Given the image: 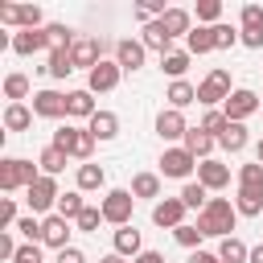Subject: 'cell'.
<instances>
[{
	"label": "cell",
	"instance_id": "45",
	"mask_svg": "<svg viewBox=\"0 0 263 263\" xmlns=\"http://www.w3.org/2000/svg\"><path fill=\"white\" fill-rule=\"evenodd\" d=\"M21 29H41V8L37 4H25L21 8Z\"/></svg>",
	"mask_w": 263,
	"mask_h": 263
},
{
	"label": "cell",
	"instance_id": "43",
	"mask_svg": "<svg viewBox=\"0 0 263 263\" xmlns=\"http://www.w3.org/2000/svg\"><path fill=\"white\" fill-rule=\"evenodd\" d=\"M214 41H218V49H230V45L238 41V29H230V25H214Z\"/></svg>",
	"mask_w": 263,
	"mask_h": 263
},
{
	"label": "cell",
	"instance_id": "50",
	"mask_svg": "<svg viewBox=\"0 0 263 263\" xmlns=\"http://www.w3.org/2000/svg\"><path fill=\"white\" fill-rule=\"evenodd\" d=\"M16 251H21V247L12 242V234H8V230H0V259H16Z\"/></svg>",
	"mask_w": 263,
	"mask_h": 263
},
{
	"label": "cell",
	"instance_id": "5",
	"mask_svg": "<svg viewBox=\"0 0 263 263\" xmlns=\"http://www.w3.org/2000/svg\"><path fill=\"white\" fill-rule=\"evenodd\" d=\"M132 205H136V197H132V189H111L107 197H103V222H115V226H132Z\"/></svg>",
	"mask_w": 263,
	"mask_h": 263
},
{
	"label": "cell",
	"instance_id": "21",
	"mask_svg": "<svg viewBox=\"0 0 263 263\" xmlns=\"http://www.w3.org/2000/svg\"><path fill=\"white\" fill-rule=\"evenodd\" d=\"M185 49H189V53H210V49H218V41H214V25H197V29L185 37Z\"/></svg>",
	"mask_w": 263,
	"mask_h": 263
},
{
	"label": "cell",
	"instance_id": "25",
	"mask_svg": "<svg viewBox=\"0 0 263 263\" xmlns=\"http://www.w3.org/2000/svg\"><path fill=\"white\" fill-rule=\"evenodd\" d=\"M160 29H164L168 37H181V33L189 37V33H193V29H189V12H185V8H168V12L160 16Z\"/></svg>",
	"mask_w": 263,
	"mask_h": 263
},
{
	"label": "cell",
	"instance_id": "2",
	"mask_svg": "<svg viewBox=\"0 0 263 263\" xmlns=\"http://www.w3.org/2000/svg\"><path fill=\"white\" fill-rule=\"evenodd\" d=\"M53 148H62L66 156L90 160V152H95V136H90V127H74V123H62V127L53 132Z\"/></svg>",
	"mask_w": 263,
	"mask_h": 263
},
{
	"label": "cell",
	"instance_id": "4",
	"mask_svg": "<svg viewBox=\"0 0 263 263\" xmlns=\"http://www.w3.org/2000/svg\"><path fill=\"white\" fill-rule=\"evenodd\" d=\"M230 99V74L218 66V70H210L201 82H197V103H205L210 111L218 107V103H226Z\"/></svg>",
	"mask_w": 263,
	"mask_h": 263
},
{
	"label": "cell",
	"instance_id": "41",
	"mask_svg": "<svg viewBox=\"0 0 263 263\" xmlns=\"http://www.w3.org/2000/svg\"><path fill=\"white\" fill-rule=\"evenodd\" d=\"M99 222H103V210H95V205H86V210L74 218V226H78V230H99Z\"/></svg>",
	"mask_w": 263,
	"mask_h": 263
},
{
	"label": "cell",
	"instance_id": "28",
	"mask_svg": "<svg viewBox=\"0 0 263 263\" xmlns=\"http://www.w3.org/2000/svg\"><path fill=\"white\" fill-rule=\"evenodd\" d=\"M37 164H41V173H45V177H58V173L66 168V152L49 144V148H41V156H37Z\"/></svg>",
	"mask_w": 263,
	"mask_h": 263
},
{
	"label": "cell",
	"instance_id": "6",
	"mask_svg": "<svg viewBox=\"0 0 263 263\" xmlns=\"http://www.w3.org/2000/svg\"><path fill=\"white\" fill-rule=\"evenodd\" d=\"M58 197H62V193H58V181H53V177H45V173L25 189V201H29V210H33V214L53 210V205H58Z\"/></svg>",
	"mask_w": 263,
	"mask_h": 263
},
{
	"label": "cell",
	"instance_id": "8",
	"mask_svg": "<svg viewBox=\"0 0 263 263\" xmlns=\"http://www.w3.org/2000/svg\"><path fill=\"white\" fill-rule=\"evenodd\" d=\"M119 74H123L119 62H99V66L86 74V90H90V95H107V90L119 86Z\"/></svg>",
	"mask_w": 263,
	"mask_h": 263
},
{
	"label": "cell",
	"instance_id": "34",
	"mask_svg": "<svg viewBox=\"0 0 263 263\" xmlns=\"http://www.w3.org/2000/svg\"><path fill=\"white\" fill-rule=\"evenodd\" d=\"M53 78H66L70 70H74V58H70V49H49V66H45Z\"/></svg>",
	"mask_w": 263,
	"mask_h": 263
},
{
	"label": "cell",
	"instance_id": "35",
	"mask_svg": "<svg viewBox=\"0 0 263 263\" xmlns=\"http://www.w3.org/2000/svg\"><path fill=\"white\" fill-rule=\"evenodd\" d=\"M107 173L99 164H78V189H103Z\"/></svg>",
	"mask_w": 263,
	"mask_h": 263
},
{
	"label": "cell",
	"instance_id": "19",
	"mask_svg": "<svg viewBox=\"0 0 263 263\" xmlns=\"http://www.w3.org/2000/svg\"><path fill=\"white\" fill-rule=\"evenodd\" d=\"M214 144H218V140H214L210 132H201V127H189V132H185V144H181V148H185V152H193V156H201V160H210Z\"/></svg>",
	"mask_w": 263,
	"mask_h": 263
},
{
	"label": "cell",
	"instance_id": "51",
	"mask_svg": "<svg viewBox=\"0 0 263 263\" xmlns=\"http://www.w3.org/2000/svg\"><path fill=\"white\" fill-rule=\"evenodd\" d=\"M0 25H21V8L16 4H0Z\"/></svg>",
	"mask_w": 263,
	"mask_h": 263
},
{
	"label": "cell",
	"instance_id": "1",
	"mask_svg": "<svg viewBox=\"0 0 263 263\" xmlns=\"http://www.w3.org/2000/svg\"><path fill=\"white\" fill-rule=\"evenodd\" d=\"M234 218H238V210H234L226 197H210V205L197 214V230H201V234H214V238H230Z\"/></svg>",
	"mask_w": 263,
	"mask_h": 263
},
{
	"label": "cell",
	"instance_id": "48",
	"mask_svg": "<svg viewBox=\"0 0 263 263\" xmlns=\"http://www.w3.org/2000/svg\"><path fill=\"white\" fill-rule=\"evenodd\" d=\"M238 41L251 45V49H263V25L259 29H238Z\"/></svg>",
	"mask_w": 263,
	"mask_h": 263
},
{
	"label": "cell",
	"instance_id": "49",
	"mask_svg": "<svg viewBox=\"0 0 263 263\" xmlns=\"http://www.w3.org/2000/svg\"><path fill=\"white\" fill-rule=\"evenodd\" d=\"M12 263H41V251H37V242H25L21 251H16V259Z\"/></svg>",
	"mask_w": 263,
	"mask_h": 263
},
{
	"label": "cell",
	"instance_id": "40",
	"mask_svg": "<svg viewBox=\"0 0 263 263\" xmlns=\"http://www.w3.org/2000/svg\"><path fill=\"white\" fill-rule=\"evenodd\" d=\"M173 238H177L181 247H189V251H197V242H201L205 234H201L197 226H177V230H173Z\"/></svg>",
	"mask_w": 263,
	"mask_h": 263
},
{
	"label": "cell",
	"instance_id": "22",
	"mask_svg": "<svg viewBox=\"0 0 263 263\" xmlns=\"http://www.w3.org/2000/svg\"><path fill=\"white\" fill-rule=\"evenodd\" d=\"M164 99H168V107H173V111H181V107H189V103H197V86H189L185 78H181V82H168V90H164Z\"/></svg>",
	"mask_w": 263,
	"mask_h": 263
},
{
	"label": "cell",
	"instance_id": "24",
	"mask_svg": "<svg viewBox=\"0 0 263 263\" xmlns=\"http://www.w3.org/2000/svg\"><path fill=\"white\" fill-rule=\"evenodd\" d=\"M115 255H123V259H136L140 255V230L136 226H119L115 230Z\"/></svg>",
	"mask_w": 263,
	"mask_h": 263
},
{
	"label": "cell",
	"instance_id": "26",
	"mask_svg": "<svg viewBox=\"0 0 263 263\" xmlns=\"http://www.w3.org/2000/svg\"><path fill=\"white\" fill-rule=\"evenodd\" d=\"M160 70H164L173 82H181V78H185V70H189V49H173L168 58H160Z\"/></svg>",
	"mask_w": 263,
	"mask_h": 263
},
{
	"label": "cell",
	"instance_id": "55",
	"mask_svg": "<svg viewBox=\"0 0 263 263\" xmlns=\"http://www.w3.org/2000/svg\"><path fill=\"white\" fill-rule=\"evenodd\" d=\"M99 263H127V259H123V255H115V251H111V255H103V259H99Z\"/></svg>",
	"mask_w": 263,
	"mask_h": 263
},
{
	"label": "cell",
	"instance_id": "11",
	"mask_svg": "<svg viewBox=\"0 0 263 263\" xmlns=\"http://www.w3.org/2000/svg\"><path fill=\"white\" fill-rule=\"evenodd\" d=\"M41 242L53 247V251H66V247H70V222H66L62 214H49V218L41 222Z\"/></svg>",
	"mask_w": 263,
	"mask_h": 263
},
{
	"label": "cell",
	"instance_id": "18",
	"mask_svg": "<svg viewBox=\"0 0 263 263\" xmlns=\"http://www.w3.org/2000/svg\"><path fill=\"white\" fill-rule=\"evenodd\" d=\"M115 62H119V70H140L144 66V41H119Z\"/></svg>",
	"mask_w": 263,
	"mask_h": 263
},
{
	"label": "cell",
	"instance_id": "3",
	"mask_svg": "<svg viewBox=\"0 0 263 263\" xmlns=\"http://www.w3.org/2000/svg\"><path fill=\"white\" fill-rule=\"evenodd\" d=\"M37 177H41V173H37L33 160H21V156L0 160V189H4V193H12V189H29Z\"/></svg>",
	"mask_w": 263,
	"mask_h": 263
},
{
	"label": "cell",
	"instance_id": "32",
	"mask_svg": "<svg viewBox=\"0 0 263 263\" xmlns=\"http://www.w3.org/2000/svg\"><path fill=\"white\" fill-rule=\"evenodd\" d=\"M218 144H222L226 152H242V148H247V127H242V123H226V132L218 136Z\"/></svg>",
	"mask_w": 263,
	"mask_h": 263
},
{
	"label": "cell",
	"instance_id": "9",
	"mask_svg": "<svg viewBox=\"0 0 263 263\" xmlns=\"http://www.w3.org/2000/svg\"><path fill=\"white\" fill-rule=\"evenodd\" d=\"M197 168V156L193 152H185V148H164V156H160V173L164 177H189Z\"/></svg>",
	"mask_w": 263,
	"mask_h": 263
},
{
	"label": "cell",
	"instance_id": "39",
	"mask_svg": "<svg viewBox=\"0 0 263 263\" xmlns=\"http://www.w3.org/2000/svg\"><path fill=\"white\" fill-rule=\"evenodd\" d=\"M226 123H230V119H226V111H218V107H214V111H205V119H201V132H210V136L218 140V136L226 132Z\"/></svg>",
	"mask_w": 263,
	"mask_h": 263
},
{
	"label": "cell",
	"instance_id": "54",
	"mask_svg": "<svg viewBox=\"0 0 263 263\" xmlns=\"http://www.w3.org/2000/svg\"><path fill=\"white\" fill-rule=\"evenodd\" d=\"M189 263H222V259H218V255H210V251H193V255H189Z\"/></svg>",
	"mask_w": 263,
	"mask_h": 263
},
{
	"label": "cell",
	"instance_id": "57",
	"mask_svg": "<svg viewBox=\"0 0 263 263\" xmlns=\"http://www.w3.org/2000/svg\"><path fill=\"white\" fill-rule=\"evenodd\" d=\"M255 160H259V164H263V140H259V144H255Z\"/></svg>",
	"mask_w": 263,
	"mask_h": 263
},
{
	"label": "cell",
	"instance_id": "14",
	"mask_svg": "<svg viewBox=\"0 0 263 263\" xmlns=\"http://www.w3.org/2000/svg\"><path fill=\"white\" fill-rule=\"evenodd\" d=\"M41 49H49V41H45V29H21V33L12 37V53H21V58H29V53H41Z\"/></svg>",
	"mask_w": 263,
	"mask_h": 263
},
{
	"label": "cell",
	"instance_id": "10",
	"mask_svg": "<svg viewBox=\"0 0 263 263\" xmlns=\"http://www.w3.org/2000/svg\"><path fill=\"white\" fill-rule=\"evenodd\" d=\"M70 58H74V70H86V74H90V70L103 62V41H95V37H82V41H74Z\"/></svg>",
	"mask_w": 263,
	"mask_h": 263
},
{
	"label": "cell",
	"instance_id": "42",
	"mask_svg": "<svg viewBox=\"0 0 263 263\" xmlns=\"http://www.w3.org/2000/svg\"><path fill=\"white\" fill-rule=\"evenodd\" d=\"M238 21H242V29H259V25H263V8H259V4H242Z\"/></svg>",
	"mask_w": 263,
	"mask_h": 263
},
{
	"label": "cell",
	"instance_id": "36",
	"mask_svg": "<svg viewBox=\"0 0 263 263\" xmlns=\"http://www.w3.org/2000/svg\"><path fill=\"white\" fill-rule=\"evenodd\" d=\"M82 210H86V205H82V193H78V189H74V193H62V197H58V214H62L66 222H74V218H78Z\"/></svg>",
	"mask_w": 263,
	"mask_h": 263
},
{
	"label": "cell",
	"instance_id": "30",
	"mask_svg": "<svg viewBox=\"0 0 263 263\" xmlns=\"http://www.w3.org/2000/svg\"><path fill=\"white\" fill-rule=\"evenodd\" d=\"M205 193H210V189H205L201 181H189V185L181 189V201H185V210H197V214H201V210L210 205V197H205Z\"/></svg>",
	"mask_w": 263,
	"mask_h": 263
},
{
	"label": "cell",
	"instance_id": "15",
	"mask_svg": "<svg viewBox=\"0 0 263 263\" xmlns=\"http://www.w3.org/2000/svg\"><path fill=\"white\" fill-rule=\"evenodd\" d=\"M156 132H160V140H185V132H189V123H185V115L181 111H160L156 115Z\"/></svg>",
	"mask_w": 263,
	"mask_h": 263
},
{
	"label": "cell",
	"instance_id": "37",
	"mask_svg": "<svg viewBox=\"0 0 263 263\" xmlns=\"http://www.w3.org/2000/svg\"><path fill=\"white\" fill-rule=\"evenodd\" d=\"M234 210H238V214H247V218H255V214H263V193H251V189H238V201H234Z\"/></svg>",
	"mask_w": 263,
	"mask_h": 263
},
{
	"label": "cell",
	"instance_id": "44",
	"mask_svg": "<svg viewBox=\"0 0 263 263\" xmlns=\"http://www.w3.org/2000/svg\"><path fill=\"white\" fill-rule=\"evenodd\" d=\"M218 16H222V4H218V0H201V4H197V21H210V25H214Z\"/></svg>",
	"mask_w": 263,
	"mask_h": 263
},
{
	"label": "cell",
	"instance_id": "23",
	"mask_svg": "<svg viewBox=\"0 0 263 263\" xmlns=\"http://www.w3.org/2000/svg\"><path fill=\"white\" fill-rule=\"evenodd\" d=\"M66 115H74V119H90V115H95V99H90V90H70V95H66Z\"/></svg>",
	"mask_w": 263,
	"mask_h": 263
},
{
	"label": "cell",
	"instance_id": "47",
	"mask_svg": "<svg viewBox=\"0 0 263 263\" xmlns=\"http://www.w3.org/2000/svg\"><path fill=\"white\" fill-rule=\"evenodd\" d=\"M16 230H21L29 242H37V238H41V222H37L33 214H29V218H21V222H16Z\"/></svg>",
	"mask_w": 263,
	"mask_h": 263
},
{
	"label": "cell",
	"instance_id": "31",
	"mask_svg": "<svg viewBox=\"0 0 263 263\" xmlns=\"http://www.w3.org/2000/svg\"><path fill=\"white\" fill-rule=\"evenodd\" d=\"M218 259L222 263H242V259H251V251H247V242L242 238H222V247H218Z\"/></svg>",
	"mask_w": 263,
	"mask_h": 263
},
{
	"label": "cell",
	"instance_id": "20",
	"mask_svg": "<svg viewBox=\"0 0 263 263\" xmlns=\"http://www.w3.org/2000/svg\"><path fill=\"white\" fill-rule=\"evenodd\" d=\"M115 132H119V115L115 111H95L90 115V136L95 140H115Z\"/></svg>",
	"mask_w": 263,
	"mask_h": 263
},
{
	"label": "cell",
	"instance_id": "33",
	"mask_svg": "<svg viewBox=\"0 0 263 263\" xmlns=\"http://www.w3.org/2000/svg\"><path fill=\"white\" fill-rule=\"evenodd\" d=\"M238 189H251V193H263V164H242L238 168Z\"/></svg>",
	"mask_w": 263,
	"mask_h": 263
},
{
	"label": "cell",
	"instance_id": "38",
	"mask_svg": "<svg viewBox=\"0 0 263 263\" xmlns=\"http://www.w3.org/2000/svg\"><path fill=\"white\" fill-rule=\"evenodd\" d=\"M4 95H8L12 103H21V99L29 95V78H25V74H8V78H4Z\"/></svg>",
	"mask_w": 263,
	"mask_h": 263
},
{
	"label": "cell",
	"instance_id": "56",
	"mask_svg": "<svg viewBox=\"0 0 263 263\" xmlns=\"http://www.w3.org/2000/svg\"><path fill=\"white\" fill-rule=\"evenodd\" d=\"M251 263H263V242H259V247L251 251Z\"/></svg>",
	"mask_w": 263,
	"mask_h": 263
},
{
	"label": "cell",
	"instance_id": "17",
	"mask_svg": "<svg viewBox=\"0 0 263 263\" xmlns=\"http://www.w3.org/2000/svg\"><path fill=\"white\" fill-rule=\"evenodd\" d=\"M144 49H156L160 58L173 53V37L160 29V21H148V25H144Z\"/></svg>",
	"mask_w": 263,
	"mask_h": 263
},
{
	"label": "cell",
	"instance_id": "52",
	"mask_svg": "<svg viewBox=\"0 0 263 263\" xmlns=\"http://www.w3.org/2000/svg\"><path fill=\"white\" fill-rule=\"evenodd\" d=\"M58 263H86V255L78 247H66V251H58Z\"/></svg>",
	"mask_w": 263,
	"mask_h": 263
},
{
	"label": "cell",
	"instance_id": "13",
	"mask_svg": "<svg viewBox=\"0 0 263 263\" xmlns=\"http://www.w3.org/2000/svg\"><path fill=\"white\" fill-rule=\"evenodd\" d=\"M33 115H41V119H62V115H66V95H58V90H37V95H33Z\"/></svg>",
	"mask_w": 263,
	"mask_h": 263
},
{
	"label": "cell",
	"instance_id": "46",
	"mask_svg": "<svg viewBox=\"0 0 263 263\" xmlns=\"http://www.w3.org/2000/svg\"><path fill=\"white\" fill-rule=\"evenodd\" d=\"M0 230H16V201L4 197V210H0Z\"/></svg>",
	"mask_w": 263,
	"mask_h": 263
},
{
	"label": "cell",
	"instance_id": "7",
	"mask_svg": "<svg viewBox=\"0 0 263 263\" xmlns=\"http://www.w3.org/2000/svg\"><path fill=\"white\" fill-rule=\"evenodd\" d=\"M263 103H259V95L255 90H247V86H238V90H230V99L222 103V111H226V119L230 123H242L247 115H255Z\"/></svg>",
	"mask_w": 263,
	"mask_h": 263
},
{
	"label": "cell",
	"instance_id": "16",
	"mask_svg": "<svg viewBox=\"0 0 263 263\" xmlns=\"http://www.w3.org/2000/svg\"><path fill=\"white\" fill-rule=\"evenodd\" d=\"M197 181H201L205 189H226V185H230V168H226L222 160H201V164H197Z\"/></svg>",
	"mask_w": 263,
	"mask_h": 263
},
{
	"label": "cell",
	"instance_id": "12",
	"mask_svg": "<svg viewBox=\"0 0 263 263\" xmlns=\"http://www.w3.org/2000/svg\"><path fill=\"white\" fill-rule=\"evenodd\" d=\"M181 218H185V201H181V197H164V201H156V205H152V222H156V226L177 230V226H185Z\"/></svg>",
	"mask_w": 263,
	"mask_h": 263
},
{
	"label": "cell",
	"instance_id": "27",
	"mask_svg": "<svg viewBox=\"0 0 263 263\" xmlns=\"http://www.w3.org/2000/svg\"><path fill=\"white\" fill-rule=\"evenodd\" d=\"M29 123H33V111H29L25 103H8V107H4V127H8V132H25Z\"/></svg>",
	"mask_w": 263,
	"mask_h": 263
},
{
	"label": "cell",
	"instance_id": "29",
	"mask_svg": "<svg viewBox=\"0 0 263 263\" xmlns=\"http://www.w3.org/2000/svg\"><path fill=\"white\" fill-rule=\"evenodd\" d=\"M132 197H160V177L156 173H136L132 177Z\"/></svg>",
	"mask_w": 263,
	"mask_h": 263
},
{
	"label": "cell",
	"instance_id": "53",
	"mask_svg": "<svg viewBox=\"0 0 263 263\" xmlns=\"http://www.w3.org/2000/svg\"><path fill=\"white\" fill-rule=\"evenodd\" d=\"M132 263H164V255H160V251H140Z\"/></svg>",
	"mask_w": 263,
	"mask_h": 263
}]
</instances>
